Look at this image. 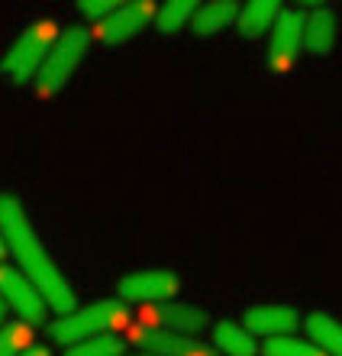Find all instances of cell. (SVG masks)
I'll list each match as a JSON object with an SVG mask.
<instances>
[{"instance_id": "6da1fadb", "label": "cell", "mask_w": 342, "mask_h": 356, "mask_svg": "<svg viewBox=\"0 0 342 356\" xmlns=\"http://www.w3.org/2000/svg\"><path fill=\"white\" fill-rule=\"evenodd\" d=\"M0 230H3L7 253H13L19 272L36 285V291L42 295V301H46V308L55 311L58 318L71 314L74 311L71 285H68L65 272L55 266V259L49 256V250L42 246V240L36 236L26 211H23V204H19V197L0 195Z\"/></svg>"}, {"instance_id": "7a4b0ae2", "label": "cell", "mask_w": 342, "mask_h": 356, "mask_svg": "<svg viewBox=\"0 0 342 356\" xmlns=\"http://www.w3.org/2000/svg\"><path fill=\"white\" fill-rule=\"evenodd\" d=\"M126 324H130V305H123L120 298H110V301H94L87 308H74L71 314L58 318L49 327V334H52V340L71 347V343L101 337V334H110V330L126 327Z\"/></svg>"}, {"instance_id": "3957f363", "label": "cell", "mask_w": 342, "mask_h": 356, "mask_svg": "<svg viewBox=\"0 0 342 356\" xmlns=\"http://www.w3.org/2000/svg\"><path fill=\"white\" fill-rule=\"evenodd\" d=\"M58 36H62V33H58V26L52 19H36V23H29V26L17 36V42L7 49L3 62H0L7 81H13V85L33 81L36 72L42 68V62H46V56L52 52V46L58 42Z\"/></svg>"}, {"instance_id": "277c9868", "label": "cell", "mask_w": 342, "mask_h": 356, "mask_svg": "<svg viewBox=\"0 0 342 356\" xmlns=\"http://www.w3.org/2000/svg\"><path fill=\"white\" fill-rule=\"evenodd\" d=\"M87 46H91V33L84 26H68L65 33L58 36L55 46H52V52L46 56L42 68L36 72V78H33V81H36V97H55V94L71 81L74 72H78Z\"/></svg>"}, {"instance_id": "5b68a950", "label": "cell", "mask_w": 342, "mask_h": 356, "mask_svg": "<svg viewBox=\"0 0 342 356\" xmlns=\"http://www.w3.org/2000/svg\"><path fill=\"white\" fill-rule=\"evenodd\" d=\"M181 289V275L171 269H142L123 275L117 291L123 305H148V301H171Z\"/></svg>"}, {"instance_id": "8992f818", "label": "cell", "mask_w": 342, "mask_h": 356, "mask_svg": "<svg viewBox=\"0 0 342 356\" xmlns=\"http://www.w3.org/2000/svg\"><path fill=\"white\" fill-rule=\"evenodd\" d=\"M0 298H3L7 308L17 311L26 327H33V324H46V318H49L46 301H42V295L36 291V285H33L19 269L0 266Z\"/></svg>"}, {"instance_id": "52a82bcc", "label": "cell", "mask_w": 342, "mask_h": 356, "mask_svg": "<svg viewBox=\"0 0 342 356\" xmlns=\"http://www.w3.org/2000/svg\"><path fill=\"white\" fill-rule=\"evenodd\" d=\"M155 3L152 0H132V3H120L110 17L101 23V42L107 46H126L142 33V29L155 19Z\"/></svg>"}, {"instance_id": "ba28073f", "label": "cell", "mask_w": 342, "mask_h": 356, "mask_svg": "<svg viewBox=\"0 0 342 356\" xmlns=\"http://www.w3.org/2000/svg\"><path fill=\"white\" fill-rule=\"evenodd\" d=\"M300 49H304V13L300 10H281L277 23L271 26L268 68L271 72H287L297 62Z\"/></svg>"}, {"instance_id": "9c48e42d", "label": "cell", "mask_w": 342, "mask_h": 356, "mask_svg": "<svg viewBox=\"0 0 342 356\" xmlns=\"http://www.w3.org/2000/svg\"><path fill=\"white\" fill-rule=\"evenodd\" d=\"M300 318L294 308L287 305H259V308L246 311V330L249 334H262V337H291V330H297Z\"/></svg>"}, {"instance_id": "30bf717a", "label": "cell", "mask_w": 342, "mask_h": 356, "mask_svg": "<svg viewBox=\"0 0 342 356\" xmlns=\"http://www.w3.org/2000/svg\"><path fill=\"white\" fill-rule=\"evenodd\" d=\"M136 343L148 356H213L204 343L178 337V334H165V330H139Z\"/></svg>"}, {"instance_id": "8fae6325", "label": "cell", "mask_w": 342, "mask_h": 356, "mask_svg": "<svg viewBox=\"0 0 342 356\" xmlns=\"http://www.w3.org/2000/svg\"><path fill=\"white\" fill-rule=\"evenodd\" d=\"M336 46V13L333 7H310L304 13V49L314 56H326Z\"/></svg>"}, {"instance_id": "7c38bea8", "label": "cell", "mask_w": 342, "mask_h": 356, "mask_svg": "<svg viewBox=\"0 0 342 356\" xmlns=\"http://www.w3.org/2000/svg\"><path fill=\"white\" fill-rule=\"evenodd\" d=\"M281 10L284 7H281L277 0H252V3L239 7V13H236V29H239V36L249 39V42L265 36V33L277 23Z\"/></svg>"}, {"instance_id": "4fadbf2b", "label": "cell", "mask_w": 342, "mask_h": 356, "mask_svg": "<svg viewBox=\"0 0 342 356\" xmlns=\"http://www.w3.org/2000/svg\"><path fill=\"white\" fill-rule=\"evenodd\" d=\"M158 324L165 334H178V337H187V334H200L207 327V314L194 305H178V301H168L165 308H158Z\"/></svg>"}, {"instance_id": "5bb4252c", "label": "cell", "mask_w": 342, "mask_h": 356, "mask_svg": "<svg viewBox=\"0 0 342 356\" xmlns=\"http://www.w3.org/2000/svg\"><path fill=\"white\" fill-rule=\"evenodd\" d=\"M236 13H239V7L232 0H213V3H204V7L194 10L191 29H194V36H216V33H223L226 26L236 23Z\"/></svg>"}, {"instance_id": "9a60e30c", "label": "cell", "mask_w": 342, "mask_h": 356, "mask_svg": "<svg viewBox=\"0 0 342 356\" xmlns=\"http://www.w3.org/2000/svg\"><path fill=\"white\" fill-rule=\"evenodd\" d=\"M307 334H310V343L323 356H342V324L323 311H314L307 314Z\"/></svg>"}, {"instance_id": "2e32d148", "label": "cell", "mask_w": 342, "mask_h": 356, "mask_svg": "<svg viewBox=\"0 0 342 356\" xmlns=\"http://www.w3.org/2000/svg\"><path fill=\"white\" fill-rule=\"evenodd\" d=\"M213 343L223 350L226 356H255L259 353V343L246 327L232 324V321H220L213 327Z\"/></svg>"}, {"instance_id": "e0dca14e", "label": "cell", "mask_w": 342, "mask_h": 356, "mask_svg": "<svg viewBox=\"0 0 342 356\" xmlns=\"http://www.w3.org/2000/svg\"><path fill=\"white\" fill-rule=\"evenodd\" d=\"M194 10H197V3H191V0H168V3H162L155 10V29L162 36L178 33V29H185L191 23Z\"/></svg>"}, {"instance_id": "ac0fdd59", "label": "cell", "mask_w": 342, "mask_h": 356, "mask_svg": "<svg viewBox=\"0 0 342 356\" xmlns=\"http://www.w3.org/2000/svg\"><path fill=\"white\" fill-rule=\"evenodd\" d=\"M123 353H126V343L117 334H101V337L81 340V343H71L65 350V356H123Z\"/></svg>"}, {"instance_id": "d6986e66", "label": "cell", "mask_w": 342, "mask_h": 356, "mask_svg": "<svg viewBox=\"0 0 342 356\" xmlns=\"http://www.w3.org/2000/svg\"><path fill=\"white\" fill-rule=\"evenodd\" d=\"M265 356H323L310 340L300 337H271L265 343Z\"/></svg>"}, {"instance_id": "ffe728a7", "label": "cell", "mask_w": 342, "mask_h": 356, "mask_svg": "<svg viewBox=\"0 0 342 356\" xmlns=\"http://www.w3.org/2000/svg\"><path fill=\"white\" fill-rule=\"evenodd\" d=\"M26 350V324H0V356H19Z\"/></svg>"}, {"instance_id": "44dd1931", "label": "cell", "mask_w": 342, "mask_h": 356, "mask_svg": "<svg viewBox=\"0 0 342 356\" xmlns=\"http://www.w3.org/2000/svg\"><path fill=\"white\" fill-rule=\"evenodd\" d=\"M117 7H120L117 0H81V3H78L81 17H87V19H107Z\"/></svg>"}, {"instance_id": "7402d4cb", "label": "cell", "mask_w": 342, "mask_h": 356, "mask_svg": "<svg viewBox=\"0 0 342 356\" xmlns=\"http://www.w3.org/2000/svg\"><path fill=\"white\" fill-rule=\"evenodd\" d=\"M19 356H52V353H49V347H39V343H29V347L23 350V353H19Z\"/></svg>"}, {"instance_id": "603a6c76", "label": "cell", "mask_w": 342, "mask_h": 356, "mask_svg": "<svg viewBox=\"0 0 342 356\" xmlns=\"http://www.w3.org/2000/svg\"><path fill=\"white\" fill-rule=\"evenodd\" d=\"M0 324H7V305H3V298H0Z\"/></svg>"}, {"instance_id": "cb8c5ba5", "label": "cell", "mask_w": 342, "mask_h": 356, "mask_svg": "<svg viewBox=\"0 0 342 356\" xmlns=\"http://www.w3.org/2000/svg\"><path fill=\"white\" fill-rule=\"evenodd\" d=\"M7 256V243H3V230H0V259Z\"/></svg>"}, {"instance_id": "d4e9b609", "label": "cell", "mask_w": 342, "mask_h": 356, "mask_svg": "<svg viewBox=\"0 0 342 356\" xmlns=\"http://www.w3.org/2000/svg\"><path fill=\"white\" fill-rule=\"evenodd\" d=\"M136 356H148V353H136Z\"/></svg>"}]
</instances>
